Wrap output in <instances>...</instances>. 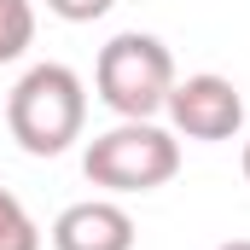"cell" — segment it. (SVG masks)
I'll return each mask as SVG.
<instances>
[{
  "label": "cell",
  "mask_w": 250,
  "mask_h": 250,
  "mask_svg": "<svg viewBox=\"0 0 250 250\" xmlns=\"http://www.w3.org/2000/svg\"><path fill=\"white\" fill-rule=\"evenodd\" d=\"M215 250H250V239H227V245H215Z\"/></svg>",
  "instance_id": "cell-9"
},
{
  "label": "cell",
  "mask_w": 250,
  "mask_h": 250,
  "mask_svg": "<svg viewBox=\"0 0 250 250\" xmlns=\"http://www.w3.org/2000/svg\"><path fill=\"white\" fill-rule=\"evenodd\" d=\"M163 117H169L175 134H187V140L221 146V140H239V128H245V93H239L227 76H215V70H204V76H175Z\"/></svg>",
  "instance_id": "cell-4"
},
{
  "label": "cell",
  "mask_w": 250,
  "mask_h": 250,
  "mask_svg": "<svg viewBox=\"0 0 250 250\" xmlns=\"http://www.w3.org/2000/svg\"><path fill=\"white\" fill-rule=\"evenodd\" d=\"M239 163H245V181H250V140H245V151H239Z\"/></svg>",
  "instance_id": "cell-10"
},
{
  "label": "cell",
  "mask_w": 250,
  "mask_h": 250,
  "mask_svg": "<svg viewBox=\"0 0 250 250\" xmlns=\"http://www.w3.org/2000/svg\"><path fill=\"white\" fill-rule=\"evenodd\" d=\"M82 175L111 198H134V192H157L181 175V134L151 123H117L87 140L82 151Z\"/></svg>",
  "instance_id": "cell-2"
},
{
  "label": "cell",
  "mask_w": 250,
  "mask_h": 250,
  "mask_svg": "<svg viewBox=\"0 0 250 250\" xmlns=\"http://www.w3.org/2000/svg\"><path fill=\"white\" fill-rule=\"evenodd\" d=\"M93 87L99 99L117 111V123H151L163 105H169V87H175V53L146 35V29H123L99 47L93 64Z\"/></svg>",
  "instance_id": "cell-3"
},
{
  "label": "cell",
  "mask_w": 250,
  "mask_h": 250,
  "mask_svg": "<svg viewBox=\"0 0 250 250\" xmlns=\"http://www.w3.org/2000/svg\"><path fill=\"white\" fill-rule=\"evenodd\" d=\"M35 41V0H0V64H18Z\"/></svg>",
  "instance_id": "cell-6"
},
{
  "label": "cell",
  "mask_w": 250,
  "mask_h": 250,
  "mask_svg": "<svg viewBox=\"0 0 250 250\" xmlns=\"http://www.w3.org/2000/svg\"><path fill=\"white\" fill-rule=\"evenodd\" d=\"M6 128L29 157H59L87 128V87L70 64H29L6 93Z\"/></svg>",
  "instance_id": "cell-1"
},
{
  "label": "cell",
  "mask_w": 250,
  "mask_h": 250,
  "mask_svg": "<svg viewBox=\"0 0 250 250\" xmlns=\"http://www.w3.org/2000/svg\"><path fill=\"white\" fill-rule=\"evenodd\" d=\"M0 250H41V227H35V215L23 209L18 192H6V187H0Z\"/></svg>",
  "instance_id": "cell-7"
},
{
  "label": "cell",
  "mask_w": 250,
  "mask_h": 250,
  "mask_svg": "<svg viewBox=\"0 0 250 250\" xmlns=\"http://www.w3.org/2000/svg\"><path fill=\"white\" fill-rule=\"evenodd\" d=\"M47 239H53V250H134L140 227L117 198H82V204L59 209Z\"/></svg>",
  "instance_id": "cell-5"
},
{
  "label": "cell",
  "mask_w": 250,
  "mask_h": 250,
  "mask_svg": "<svg viewBox=\"0 0 250 250\" xmlns=\"http://www.w3.org/2000/svg\"><path fill=\"white\" fill-rule=\"evenodd\" d=\"M117 0H47V12L64 18V23H93V18H105Z\"/></svg>",
  "instance_id": "cell-8"
}]
</instances>
